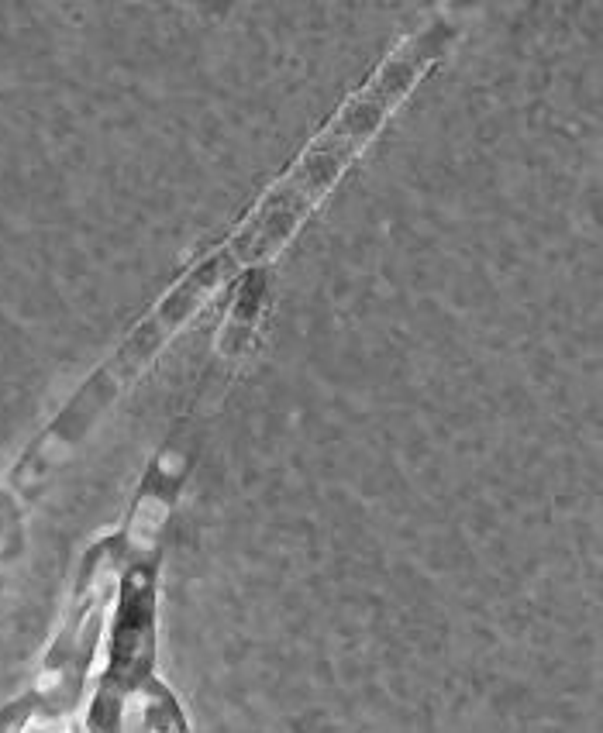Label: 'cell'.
Masks as SVG:
<instances>
[{"label":"cell","instance_id":"obj_1","mask_svg":"<svg viewBox=\"0 0 603 733\" xmlns=\"http://www.w3.org/2000/svg\"><path fill=\"white\" fill-rule=\"evenodd\" d=\"M145 733H187L180 706L173 692L159 682H149V703H145Z\"/></svg>","mask_w":603,"mask_h":733}]
</instances>
